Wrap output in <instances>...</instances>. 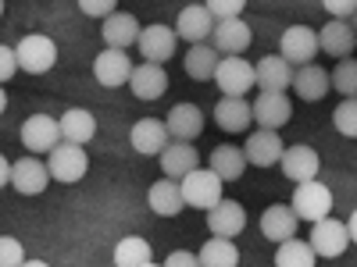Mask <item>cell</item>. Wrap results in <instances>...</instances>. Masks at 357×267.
<instances>
[{"mask_svg": "<svg viewBox=\"0 0 357 267\" xmlns=\"http://www.w3.org/2000/svg\"><path fill=\"white\" fill-rule=\"evenodd\" d=\"M22 146L29 150V157L54 154L57 146H61V125H57V118H50V114L25 118V125H22Z\"/></svg>", "mask_w": 357, "mask_h": 267, "instance_id": "277c9868", "label": "cell"}, {"mask_svg": "<svg viewBox=\"0 0 357 267\" xmlns=\"http://www.w3.org/2000/svg\"><path fill=\"white\" fill-rule=\"evenodd\" d=\"M146 203H151V211L158 218H175L186 207L183 189H178V182H172V178H161V182H154L146 189Z\"/></svg>", "mask_w": 357, "mask_h": 267, "instance_id": "f1b7e54d", "label": "cell"}, {"mask_svg": "<svg viewBox=\"0 0 357 267\" xmlns=\"http://www.w3.org/2000/svg\"><path fill=\"white\" fill-rule=\"evenodd\" d=\"M215 82L222 89V97H247V89L257 86V75H254V65L243 61V57H222Z\"/></svg>", "mask_w": 357, "mask_h": 267, "instance_id": "52a82bcc", "label": "cell"}, {"mask_svg": "<svg viewBox=\"0 0 357 267\" xmlns=\"http://www.w3.org/2000/svg\"><path fill=\"white\" fill-rule=\"evenodd\" d=\"M22 267H50V264H43V260H25Z\"/></svg>", "mask_w": 357, "mask_h": 267, "instance_id": "f6af8a7d", "label": "cell"}, {"mask_svg": "<svg viewBox=\"0 0 357 267\" xmlns=\"http://www.w3.org/2000/svg\"><path fill=\"white\" fill-rule=\"evenodd\" d=\"M261 235L268 243H275V246L296 239V214H293V207H286V203H272V207H268V211L261 214Z\"/></svg>", "mask_w": 357, "mask_h": 267, "instance_id": "ffe728a7", "label": "cell"}, {"mask_svg": "<svg viewBox=\"0 0 357 267\" xmlns=\"http://www.w3.org/2000/svg\"><path fill=\"white\" fill-rule=\"evenodd\" d=\"M215 122L222 132H247L254 122V107L243 97H222L215 104Z\"/></svg>", "mask_w": 357, "mask_h": 267, "instance_id": "484cf974", "label": "cell"}, {"mask_svg": "<svg viewBox=\"0 0 357 267\" xmlns=\"http://www.w3.org/2000/svg\"><path fill=\"white\" fill-rule=\"evenodd\" d=\"M347 243H350L347 225H343V221H336V218L318 221V225L311 228V239H307V246L314 250V257H343Z\"/></svg>", "mask_w": 357, "mask_h": 267, "instance_id": "e0dca14e", "label": "cell"}, {"mask_svg": "<svg viewBox=\"0 0 357 267\" xmlns=\"http://www.w3.org/2000/svg\"><path fill=\"white\" fill-rule=\"evenodd\" d=\"M0 18H4V0H0Z\"/></svg>", "mask_w": 357, "mask_h": 267, "instance_id": "c3c4849f", "label": "cell"}, {"mask_svg": "<svg viewBox=\"0 0 357 267\" xmlns=\"http://www.w3.org/2000/svg\"><path fill=\"white\" fill-rule=\"evenodd\" d=\"M207 15L215 22H232V18H243V0H211V4H204Z\"/></svg>", "mask_w": 357, "mask_h": 267, "instance_id": "8d00e7d4", "label": "cell"}, {"mask_svg": "<svg viewBox=\"0 0 357 267\" xmlns=\"http://www.w3.org/2000/svg\"><path fill=\"white\" fill-rule=\"evenodd\" d=\"M254 43V29L243 18H232V22H215V33H211V47L222 57H243V50Z\"/></svg>", "mask_w": 357, "mask_h": 267, "instance_id": "9c48e42d", "label": "cell"}, {"mask_svg": "<svg viewBox=\"0 0 357 267\" xmlns=\"http://www.w3.org/2000/svg\"><path fill=\"white\" fill-rule=\"evenodd\" d=\"M215 33V18L207 15L204 4H186L175 18V40H186L190 47L207 43V36Z\"/></svg>", "mask_w": 357, "mask_h": 267, "instance_id": "7c38bea8", "label": "cell"}, {"mask_svg": "<svg viewBox=\"0 0 357 267\" xmlns=\"http://www.w3.org/2000/svg\"><path fill=\"white\" fill-rule=\"evenodd\" d=\"M200 168V150L193 143H168L165 154H161V171L165 178H172V182H183V178L190 171Z\"/></svg>", "mask_w": 357, "mask_h": 267, "instance_id": "7402d4cb", "label": "cell"}, {"mask_svg": "<svg viewBox=\"0 0 357 267\" xmlns=\"http://www.w3.org/2000/svg\"><path fill=\"white\" fill-rule=\"evenodd\" d=\"M129 89L136 93V100H161V97H165V89H168V75H165V68L143 61V65L132 68Z\"/></svg>", "mask_w": 357, "mask_h": 267, "instance_id": "83f0119b", "label": "cell"}, {"mask_svg": "<svg viewBox=\"0 0 357 267\" xmlns=\"http://www.w3.org/2000/svg\"><path fill=\"white\" fill-rule=\"evenodd\" d=\"M207 228L211 239H240V232L247 228V211L236 200H222L215 211H207Z\"/></svg>", "mask_w": 357, "mask_h": 267, "instance_id": "8fae6325", "label": "cell"}, {"mask_svg": "<svg viewBox=\"0 0 357 267\" xmlns=\"http://www.w3.org/2000/svg\"><path fill=\"white\" fill-rule=\"evenodd\" d=\"M350 25H354V33H357V15H354V18H350Z\"/></svg>", "mask_w": 357, "mask_h": 267, "instance_id": "7dc6e473", "label": "cell"}, {"mask_svg": "<svg viewBox=\"0 0 357 267\" xmlns=\"http://www.w3.org/2000/svg\"><path fill=\"white\" fill-rule=\"evenodd\" d=\"M293 93L301 97L304 104H318L333 93V82H329V72L321 65H304L293 72Z\"/></svg>", "mask_w": 357, "mask_h": 267, "instance_id": "d6986e66", "label": "cell"}, {"mask_svg": "<svg viewBox=\"0 0 357 267\" xmlns=\"http://www.w3.org/2000/svg\"><path fill=\"white\" fill-rule=\"evenodd\" d=\"M11 186L22 196H40L50 186V171L40 157H22V161L11 164Z\"/></svg>", "mask_w": 357, "mask_h": 267, "instance_id": "ac0fdd59", "label": "cell"}, {"mask_svg": "<svg viewBox=\"0 0 357 267\" xmlns=\"http://www.w3.org/2000/svg\"><path fill=\"white\" fill-rule=\"evenodd\" d=\"M175 29H168V25H161V22H154V25H146L143 33H139V40H136V47H139V54H143V61L146 65H165V61H172V54H175Z\"/></svg>", "mask_w": 357, "mask_h": 267, "instance_id": "ba28073f", "label": "cell"}, {"mask_svg": "<svg viewBox=\"0 0 357 267\" xmlns=\"http://www.w3.org/2000/svg\"><path fill=\"white\" fill-rule=\"evenodd\" d=\"M347 235H350V243H357V211H354L350 221H347Z\"/></svg>", "mask_w": 357, "mask_h": 267, "instance_id": "ee69618b", "label": "cell"}, {"mask_svg": "<svg viewBox=\"0 0 357 267\" xmlns=\"http://www.w3.org/2000/svg\"><path fill=\"white\" fill-rule=\"evenodd\" d=\"M146 267H158V264H146Z\"/></svg>", "mask_w": 357, "mask_h": 267, "instance_id": "681fc988", "label": "cell"}, {"mask_svg": "<svg viewBox=\"0 0 357 267\" xmlns=\"http://www.w3.org/2000/svg\"><path fill=\"white\" fill-rule=\"evenodd\" d=\"M279 57L293 68H304V65H314V57H318V33L307 25H289L282 40H279Z\"/></svg>", "mask_w": 357, "mask_h": 267, "instance_id": "5b68a950", "label": "cell"}, {"mask_svg": "<svg viewBox=\"0 0 357 267\" xmlns=\"http://www.w3.org/2000/svg\"><path fill=\"white\" fill-rule=\"evenodd\" d=\"M79 11H82L86 18H100V22H107L118 8H114V0H82Z\"/></svg>", "mask_w": 357, "mask_h": 267, "instance_id": "f35d334b", "label": "cell"}, {"mask_svg": "<svg viewBox=\"0 0 357 267\" xmlns=\"http://www.w3.org/2000/svg\"><path fill=\"white\" fill-rule=\"evenodd\" d=\"M129 143L143 157H161L165 146L172 143V136H168L165 122H158V118H139V122L132 125V132H129Z\"/></svg>", "mask_w": 357, "mask_h": 267, "instance_id": "9a60e30c", "label": "cell"}, {"mask_svg": "<svg viewBox=\"0 0 357 267\" xmlns=\"http://www.w3.org/2000/svg\"><path fill=\"white\" fill-rule=\"evenodd\" d=\"M57 125H61V143H72V146H86L89 139L97 136V118L89 114L86 107H72L57 118Z\"/></svg>", "mask_w": 357, "mask_h": 267, "instance_id": "4316f807", "label": "cell"}, {"mask_svg": "<svg viewBox=\"0 0 357 267\" xmlns=\"http://www.w3.org/2000/svg\"><path fill=\"white\" fill-rule=\"evenodd\" d=\"M8 182H11V164H8V157H0V189Z\"/></svg>", "mask_w": 357, "mask_h": 267, "instance_id": "7bdbcfd3", "label": "cell"}, {"mask_svg": "<svg viewBox=\"0 0 357 267\" xmlns=\"http://www.w3.org/2000/svg\"><path fill=\"white\" fill-rule=\"evenodd\" d=\"M254 75H257L261 93H286V89L293 86V68L282 61L279 54H264L261 61L254 65Z\"/></svg>", "mask_w": 357, "mask_h": 267, "instance_id": "44dd1931", "label": "cell"}, {"mask_svg": "<svg viewBox=\"0 0 357 267\" xmlns=\"http://www.w3.org/2000/svg\"><path fill=\"white\" fill-rule=\"evenodd\" d=\"M250 107H254V122H257L261 129H268V132H279V129L289 122V114H293L286 93H261Z\"/></svg>", "mask_w": 357, "mask_h": 267, "instance_id": "d4e9b609", "label": "cell"}, {"mask_svg": "<svg viewBox=\"0 0 357 267\" xmlns=\"http://www.w3.org/2000/svg\"><path fill=\"white\" fill-rule=\"evenodd\" d=\"M329 82H333V89L343 100H357V61H354V57L336 61V68L329 72Z\"/></svg>", "mask_w": 357, "mask_h": 267, "instance_id": "e575fe53", "label": "cell"}, {"mask_svg": "<svg viewBox=\"0 0 357 267\" xmlns=\"http://www.w3.org/2000/svg\"><path fill=\"white\" fill-rule=\"evenodd\" d=\"M161 267H200V260H197V253H190V250H175V253H168V260H165Z\"/></svg>", "mask_w": 357, "mask_h": 267, "instance_id": "b9f144b4", "label": "cell"}, {"mask_svg": "<svg viewBox=\"0 0 357 267\" xmlns=\"http://www.w3.org/2000/svg\"><path fill=\"white\" fill-rule=\"evenodd\" d=\"M354 47H357V33L350 22H333L321 25L318 33V50H325L329 57H340V61H347V57H354Z\"/></svg>", "mask_w": 357, "mask_h": 267, "instance_id": "cb8c5ba5", "label": "cell"}, {"mask_svg": "<svg viewBox=\"0 0 357 267\" xmlns=\"http://www.w3.org/2000/svg\"><path fill=\"white\" fill-rule=\"evenodd\" d=\"M218 65H222V54H218L211 43H197V47H190V50H186V57H183L186 75H190V79H197V82L215 79Z\"/></svg>", "mask_w": 357, "mask_h": 267, "instance_id": "f546056e", "label": "cell"}, {"mask_svg": "<svg viewBox=\"0 0 357 267\" xmlns=\"http://www.w3.org/2000/svg\"><path fill=\"white\" fill-rule=\"evenodd\" d=\"M151 264V243L139 239V235H129L114 246V267H146Z\"/></svg>", "mask_w": 357, "mask_h": 267, "instance_id": "d6a6232c", "label": "cell"}, {"mask_svg": "<svg viewBox=\"0 0 357 267\" xmlns=\"http://www.w3.org/2000/svg\"><path fill=\"white\" fill-rule=\"evenodd\" d=\"M18 72V57H15V47L0 43V82H11V75Z\"/></svg>", "mask_w": 357, "mask_h": 267, "instance_id": "60d3db41", "label": "cell"}, {"mask_svg": "<svg viewBox=\"0 0 357 267\" xmlns=\"http://www.w3.org/2000/svg\"><path fill=\"white\" fill-rule=\"evenodd\" d=\"M165 129L172 143H193L204 132V111L197 104H175L165 118Z\"/></svg>", "mask_w": 357, "mask_h": 267, "instance_id": "2e32d148", "label": "cell"}, {"mask_svg": "<svg viewBox=\"0 0 357 267\" xmlns=\"http://www.w3.org/2000/svg\"><path fill=\"white\" fill-rule=\"evenodd\" d=\"M15 57H18V72L47 75L57 65V43L50 36H43V33H33L15 47Z\"/></svg>", "mask_w": 357, "mask_h": 267, "instance_id": "7a4b0ae2", "label": "cell"}, {"mask_svg": "<svg viewBox=\"0 0 357 267\" xmlns=\"http://www.w3.org/2000/svg\"><path fill=\"white\" fill-rule=\"evenodd\" d=\"M25 264V250L11 235H0V267H22Z\"/></svg>", "mask_w": 357, "mask_h": 267, "instance_id": "74e56055", "label": "cell"}, {"mask_svg": "<svg viewBox=\"0 0 357 267\" xmlns=\"http://www.w3.org/2000/svg\"><path fill=\"white\" fill-rule=\"evenodd\" d=\"M4 107H8V93L0 89V114H4Z\"/></svg>", "mask_w": 357, "mask_h": 267, "instance_id": "bcb514c9", "label": "cell"}, {"mask_svg": "<svg viewBox=\"0 0 357 267\" xmlns=\"http://www.w3.org/2000/svg\"><path fill=\"white\" fill-rule=\"evenodd\" d=\"M321 8L329 11L333 22H350V18L357 15V0H325Z\"/></svg>", "mask_w": 357, "mask_h": 267, "instance_id": "ab89813d", "label": "cell"}, {"mask_svg": "<svg viewBox=\"0 0 357 267\" xmlns=\"http://www.w3.org/2000/svg\"><path fill=\"white\" fill-rule=\"evenodd\" d=\"M139 33H143V25H139L136 15H129V11H114V15L100 25V36H104L107 50H129V47L139 40Z\"/></svg>", "mask_w": 357, "mask_h": 267, "instance_id": "603a6c76", "label": "cell"}, {"mask_svg": "<svg viewBox=\"0 0 357 267\" xmlns=\"http://www.w3.org/2000/svg\"><path fill=\"white\" fill-rule=\"evenodd\" d=\"M200 267H236L240 264V250H236V243L229 239H207L197 253Z\"/></svg>", "mask_w": 357, "mask_h": 267, "instance_id": "1f68e13d", "label": "cell"}, {"mask_svg": "<svg viewBox=\"0 0 357 267\" xmlns=\"http://www.w3.org/2000/svg\"><path fill=\"white\" fill-rule=\"evenodd\" d=\"M282 175L289 178L293 186H304V182H314L318 178V150L314 146H286V154H282Z\"/></svg>", "mask_w": 357, "mask_h": 267, "instance_id": "5bb4252c", "label": "cell"}, {"mask_svg": "<svg viewBox=\"0 0 357 267\" xmlns=\"http://www.w3.org/2000/svg\"><path fill=\"white\" fill-rule=\"evenodd\" d=\"M329 211H333V189L329 186H321L318 178H314V182L296 186V193H293V214H296V221L318 225V221L329 218Z\"/></svg>", "mask_w": 357, "mask_h": 267, "instance_id": "3957f363", "label": "cell"}, {"mask_svg": "<svg viewBox=\"0 0 357 267\" xmlns=\"http://www.w3.org/2000/svg\"><path fill=\"white\" fill-rule=\"evenodd\" d=\"M314 264H318L314 250L301 239H289L275 250V267H314Z\"/></svg>", "mask_w": 357, "mask_h": 267, "instance_id": "836d02e7", "label": "cell"}, {"mask_svg": "<svg viewBox=\"0 0 357 267\" xmlns=\"http://www.w3.org/2000/svg\"><path fill=\"white\" fill-rule=\"evenodd\" d=\"M222 186L225 182L211 168H197V171H190L183 182H178L186 207H197V211H215V207L222 203Z\"/></svg>", "mask_w": 357, "mask_h": 267, "instance_id": "6da1fadb", "label": "cell"}, {"mask_svg": "<svg viewBox=\"0 0 357 267\" xmlns=\"http://www.w3.org/2000/svg\"><path fill=\"white\" fill-rule=\"evenodd\" d=\"M282 154H286L282 136H279V132H268V129L250 132V139L243 143V157H247V164H257V168H272V164H279Z\"/></svg>", "mask_w": 357, "mask_h": 267, "instance_id": "4fadbf2b", "label": "cell"}, {"mask_svg": "<svg viewBox=\"0 0 357 267\" xmlns=\"http://www.w3.org/2000/svg\"><path fill=\"white\" fill-rule=\"evenodd\" d=\"M132 61H129V54L126 50H100L93 57V79L107 89H118V86H129L132 79Z\"/></svg>", "mask_w": 357, "mask_h": 267, "instance_id": "30bf717a", "label": "cell"}, {"mask_svg": "<svg viewBox=\"0 0 357 267\" xmlns=\"http://www.w3.org/2000/svg\"><path fill=\"white\" fill-rule=\"evenodd\" d=\"M47 171L54 182H61V186H75L79 178L89 171V157L82 146H72V143H61L57 150L47 157Z\"/></svg>", "mask_w": 357, "mask_h": 267, "instance_id": "8992f818", "label": "cell"}, {"mask_svg": "<svg viewBox=\"0 0 357 267\" xmlns=\"http://www.w3.org/2000/svg\"><path fill=\"white\" fill-rule=\"evenodd\" d=\"M333 125H336L340 136L357 139V100H343V104L333 111Z\"/></svg>", "mask_w": 357, "mask_h": 267, "instance_id": "d590c367", "label": "cell"}, {"mask_svg": "<svg viewBox=\"0 0 357 267\" xmlns=\"http://www.w3.org/2000/svg\"><path fill=\"white\" fill-rule=\"evenodd\" d=\"M207 168H211L222 182H240L247 171V157L240 146H215L211 157H207Z\"/></svg>", "mask_w": 357, "mask_h": 267, "instance_id": "4dcf8cb0", "label": "cell"}]
</instances>
